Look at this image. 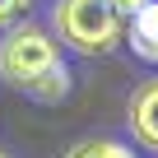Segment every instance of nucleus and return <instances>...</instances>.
<instances>
[{
  "instance_id": "nucleus-5",
  "label": "nucleus",
  "mask_w": 158,
  "mask_h": 158,
  "mask_svg": "<svg viewBox=\"0 0 158 158\" xmlns=\"http://www.w3.org/2000/svg\"><path fill=\"white\" fill-rule=\"evenodd\" d=\"M60 158H139V153H135V144H126V139L93 135V139H79V144H70Z\"/></svg>"
},
{
  "instance_id": "nucleus-7",
  "label": "nucleus",
  "mask_w": 158,
  "mask_h": 158,
  "mask_svg": "<svg viewBox=\"0 0 158 158\" xmlns=\"http://www.w3.org/2000/svg\"><path fill=\"white\" fill-rule=\"evenodd\" d=\"M112 5H116V14H121V19H130L135 10H144V5H153V0H112Z\"/></svg>"
},
{
  "instance_id": "nucleus-6",
  "label": "nucleus",
  "mask_w": 158,
  "mask_h": 158,
  "mask_svg": "<svg viewBox=\"0 0 158 158\" xmlns=\"http://www.w3.org/2000/svg\"><path fill=\"white\" fill-rule=\"evenodd\" d=\"M23 10H28V0H0V33L14 28V23L23 19Z\"/></svg>"
},
{
  "instance_id": "nucleus-4",
  "label": "nucleus",
  "mask_w": 158,
  "mask_h": 158,
  "mask_svg": "<svg viewBox=\"0 0 158 158\" xmlns=\"http://www.w3.org/2000/svg\"><path fill=\"white\" fill-rule=\"evenodd\" d=\"M126 47L135 51V60L158 65V0L130 14V23H126Z\"/></svg>"
},
{
  "instance_id": "nucleus-1",
  "label": "nucleus",
  "mask_w": 158,
  "mask_h": 158,
  "mask_svg": "<svg viewBox=\"0 0 158 158\" xmlns=\"http://www.w3.org/2000/svg\"><path fill=\"white\" fill-rule=\"evenodd\" d=\"M0 79L10 89L28 93L33 102H60L70 93V70L60 60V42L42 28L19 19L0 37Z\"/></svg>"
},
{
  "instance_id": "nucleus-8",
  "label": "nucleus",
  "mask_w": 158,
  "mask_h": 158,
  "mask_svg": "<svg viewBox=\"0 0 158 158\" xmlns=\"http://www.w3.org/2000/svg\"><path fill=\"white\" fill-rule=\"evenodd\" d=\"M0 158H5V153H0Z\"/></svg>"
},
{
  "instance_id": "nucleus-2",
  "label": "nucleus",
  "mask_w": 158,
  "mask_h": 158,
  "mask_svg": "<svg viewBox=\"0 0 158 158\" xmlns=\"http://www.w3.org/2000/svg\"><path fill=\"white\" fill-rule=\"evenodd\" d=\"M51 37L79 56H107L116 42H126V19L112 0H56Z\"/></svg>"
},
{
  "instance_id": "nucleus-3",
  "label": "nucleus",
  "mask_w": 158,
  "mask_h": 158,
  "mask_svg": "<svg viewBox=\"0 0 158 158\" xmlns=\"http://www.w3.org/2000/svg\"><path fill=\"white\" fill-rule=\"evenodd\" d=\"M126 121H130L135 144L149 149V153H158V74L144 79V84L130 93V102H126Z\"/></svg>"
}]
</instances>
